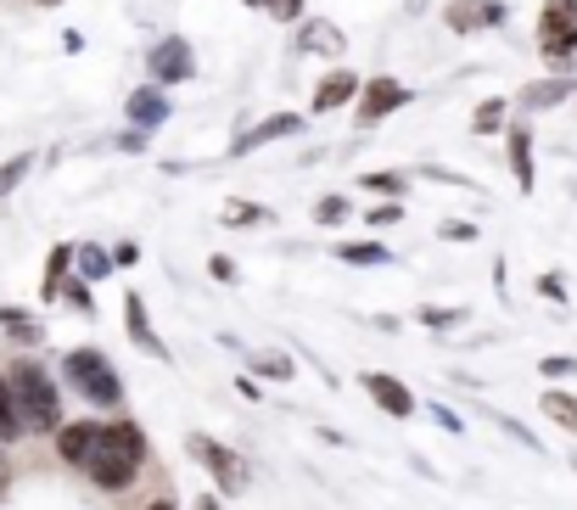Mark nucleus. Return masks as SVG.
I'll list each match as a JSON object with an SVG mask.
<instances>
[{
  "instance_id": "nucleus-1",
  "label": "nucleus",
  "mask_w": 577,
  "mask_h": 510,
  "mask_svg": "<svg viewBox=\"0 0 577 510\" xmlns=\"http://www.w3.org/2000/svg\"><path fill=\"white\" fill-rule=\"evenodd\" d=\"M140 466H147V438H140V427H135V421L95 427V443H90V454H84V472H90V483H95V488L118 494V488H129V483H135V472H140Z\"/></svg>"
},
{
  "instance_id": "nucleus-2",
  "label": "nucleus",
  "mask_w": 577,
  "mask_h": 510,
  "mask_svg": "<svg viewBox=\"0 0 577 510\" xmlns=\"http://www.w3.org/2000/svg\"><path fill=\"white\" fill-rule=\"evenodd\" d=\"M7 387H12V404H18L23 432H57V427H62V398H57L51 376H45V364H34V359L12 364Z\"/></svg>"
},
{
  "instance_id": "nucleus-3",
  "label": "nucleus",
  "mask_w": 577,
  "mask_h": 510,
  "mask_svg": "<svg viewBox=\"0 0 577 510\" xmlns=\"http://www.w3.org/2000/svg\"><path fill=\"white\" fill-rule=\"evenodd\" d=\"M62 376H68V387H73L79 398L102 404V409H113V404L124 398V382H118V370L107 364L102 348H73V353L62 359Z\"/></svg>"
},
{
  "instance_id": "nucleus-4",
  "label": "nucleus",
  "mask_w": 577,
  "mask_h": 510,
  "mask_svg": "<svg viewBox=\"0 0 577 510\" xmlns=\"http://www.w3.org/2000/svg\"><path fill=\"white\" fill-rule=\"evenodd\" d=\"M539 51L550 57L555 73L577 68V0H544V12H539Z\"/></svg>"
},
{
  "instance_id": "nucleus-5",
  "label": "nucleus",
  "mask_w": 577,
  "mask_h": 510,
  "mask_svg": "<svg viewBox=\"0 0 577 510\" xmlns=\"http://www.w3.org/2000/svg\"><path fill=\"white\" fill-rule=\"evenodd\" d=\"M185 449L197 454L203 466L219 477V488H224V494H242V488H247V466H242V454H235V449H224L219 438H203V432H191V438H185Z\"/></svg>"
},
{
  "instance_id": "nucleus-6",
  "label": "nucleus",
  "mask_w": 577,
  "mask_h": 510,
  "mask_svg": "<svg viewBox=\"0 0 577 510\" xmlns=\"http://www.w3.org/2000/svg\"><path fill=\"white\" fill-rule=\"evenodd\" d=\"M409 102V90L399 84V79H388V73H376L370 84H359V96H354V118H359V129H376L388 113H399Z\"/></svg>"
},
{
  "instance_id": "nucleus-7",
  "label": "nucleus",
  "mask_w": 577,
  "mask_h": 510,
  "mask_svg": "<svg viewBox=\"0 0 577 510\" xmlns=\"http://www.w3.org/2000/svg\"><path fill=\"white\" fill-rule=\"evenodd\" d=\"M147 68H152V79H158V84H185L191 73H197V57H191V39H180V34L158 39L152 51H147Z\"/></svg>"
},
{
  "instance_id": "nucleus-8",
  "label": "nucleus",
  "mask_w": 577,
  "mask_h": 510,
  "mask_svg": "<svg viewBox=\"0 0 577 510\" xmlns=\"http://www.w3.org/2000/svg\"><path fill=\"white\" fill-rule=\"evenodd\" d=\"M303 129H309L303 113H269L264 124H253L242 141L230 147V158H242V152H253V147H269V141H286V135H303Z\"/></svg>"
},
{
  "instance_id": "nucleus-9",
  "label": "nucleus",
  "mask_w": 577,
  "mask_h": 510,
  "mask_svg": "<svg viewBox=\"0 0 577 510\" xmlns=\"http://www.w3.org/2000/svg\"><path fill=\"white\" fill-rule=\"evenodd\" d=\"M298 51H303V57H343V51H348V34L336 28L331 18H309V23L298 28Z\"/></svg>"
},
{
  "instance_id": "nucleus-10",
  "label": "nucleus",
  "mask_w": 577,
  "mask_h": 510,
  "mask_svg": "<svg viewBox=\"0 0 577 510\" xmlns=\"http://www.w3.org/2000/svg\"><path fill=\"white\" fill-rule=\"evenodd\" d=\"M443 23L454 34H471V28H499L505 23V7L499 0H454V7L443 12Z\"/></svg>"
},
{
  "instance_id": "nucleus-11",
  "label": "nucleus",
  "mask_w": 577,
  "mask_h": 510,
  "mask_svg": "<svg viewBox=\"0 0 577 510\" xmlns=\"http://www.w3.org/2000/svg\"><path fill=\"white\" fill-rule=\"evenodd\" d=\"M365 393H370L381 409H388L393 421H409V415H415V393H409L399 376H381V370H370V376H365Z\"/></svg>"
},
{
  "instance_id": "nucleus-12",
  "label": "nucleus",
  "mask_w": 577,
  "mask_h": 510,
  "mask_svg": "<svg viewBox=\"0 0 577 510\" xmlns=\"http://www.w3.org/2000/svg\"><path fill=\"white\" fill-rule=\"evenodd\" d=\"M124 326H129V343H135L140 353H152V359H163V364H169V348H163V337L152 332V320H147V303H140L135 292L124 298Z\"/></svg>"
},
{
  "instance_id": "nucleus-13",
  "label": "nucleus",
  "mask_w": 577,
  "mask_h": 510,
  "mask_svg": "<svg viewBox=\"0 0 577 510\" xmlns=\"http://www.w3.org/2000/svg\"><path fill=\"white\" fill-rule=\"evenodd\" d=\"M359 73H348V68H336V73H325L320 79V90H314V113H336V107H348L354 96H359Z\"/></svg>"
},
{
  "instance_id": "nucleus-14",
  "label": "nucleus",
  "mask_w": 577,
  "mask_h": 510,
  "mask_svg": "<svg viewBox=\"0 0 577 510\" xmlns=\"http://www.w3.org/2000/svg\"><path fill=\"white\" fill-rule=\"evenodd\" d=\"M572 73H555V79H539V84H527L521 90V113H544V107H555V102H566L572 96Z\"/></svg>"
},
{
  "instance_id": "nucleus-15",
  "label": "nucleus",
  "mask_w": 577,
  "mask_h": 510,
  "mask_svg": "<svg viewBox=\"0 0 577 510\" xmlns=\"http://www.w3.org/2000/svg\"><path fill=\"white\" fill-rule=\"evenodd\" d=\"M163 118H169V96L158 84H147V90H135V96H129V124L135 129H158Z\"/></svg>"
},
{
  "instance_id": "nucleus-16",
  "label": "nucleus",
  "mask_w": 577,
  "mask_h": 510,
  "mask_svg": "<svg viewBox=\"0 0 577 510\" xmlns=\"http://www.w3.org/2000/svg\"><path fill=\"white\" fill-rule=\"evenodd\" d=\"M510 174H516V185L521 192H533V135H527V124H510Z\"/></svg>"
},
{
  "instance_id": "nucleus-17",
  "label": "nucleus",
  "mask_w": 577,
  "mask_h": 510,
  "mask_svg": "<svg viewBox=\"0 0 577 510\" xmlns=\"http://www.w3.org/2000/svg\"><path fill=\"white\" fill-rule=\"evenodd\" d=\"M95 443V421H73V427H57V454L68 466H84V454Z\"/></svg>"
},
{
  "instance_id": "nucleus-18",
  "label": "nucleus",
  "mask_w": 577,
  "mask_h": 510,
  "mask_svg": "<svg viewBox=\"0 0 577 510\" xmlns=\"http://www.w3.org/2000/svg\"><path fill=\"white\" fill-rule=\"evenodd\" d=\"M68 264H73V247H51V264H45V287H39L45 303H57V298H62V287H68Z\"/></svg>"
},
{
  "instance_id": "nucleus-19",
  "label": "nucleus",
  "mask_w": 577,
  "mask_h": 510,
  "mask_svg": "<svg viewBox=\"0 0 577 510\" xmlns=\"http://www.w3.org/2000/svg\"><path fill=\"white\" fill-rule=\"evenodd\" d=\"M73 264L84 269V281H107V275H113V258L102 247H73Z\"/></svg>"
},
{
  "instance_id": "nucleus-20",
  "label": "nucleus",
  "mask_w": 577,
  "mask_h": 510,
  "mask_svg": "<svg viewBox=\"0 0 577 510\" xmlns=\"http://www.w3.org/2000/svg\"><path fill=\"white\" fill-rule=\"evenodd\" d=\"M0 332L18 337V343H39V326H34L23 309H0Z\"/></svg>"
},
{
  "instance_id": "nucleus-21",
  "label": "nucleus",
  "mask_w": 577,
  "mask_h": 510,
  "mask_svg": "<svg viewBox=\"0 0 577 510\" xmlns=\"http://www.w3.org/2000/svg\"><path fill=\"white\" fill-rule=\"evenodd\" d=\"M12 438H23V421H18V404H12L7 376H0V443H12Z\"/></svg>"
},
{
  "instance_id": "nucleus-22",
  "label": "nucleus",
  "mask_w": 577,
  "mask_h": 510,
  "mask_svg": "<svg viewBox=\"0 0 577 510\" xmlns=\"http://www.w3.org/2000/svg\"><path fill=\"white\" fill-rule=\"evenodd\" d=\"M359 185H365V192H376V197H388V202H399V197H404V174H388V169L365 174Z\"/></svg>"
},
{
  "instance_id": "nucleus-23",
  "label": "nucleus",
  "mask_w": 577,
  "mask_h": 510,
  "mask_svg": "<svg viewBox=\"0 0 577 510\" xmlns=\"http://www.w3.org/2000/svg\"><path fill=\"white\" fill-rule=\"evenodd\" d=\"M336 253H343V264H388V247L381 242H343Z\"/></svg>"
},
{
  "instance_id": "nucleus-24",
  "label": "nucleus",
  "mask_w": 577,
  "mask_h": 510,
  "mask_svg": "<svg viewBox=\"0 0 577 510\" xmlns=\"http://www.w3.org/2000/svg\"><path fill=\"white\" fill-rule=\"evenodd\" d=\"M505 118H510V107L494 96V102H483V107H476V135H499L505 129Z\"/></svg>"
},
{
  "instance_id": "nucleus-25",
  "label": "nucleus",
  "mask_w": 577,
  "mask_h": 510,
  "mask_svg": "<svg viewBox=\"0 0 577 510\" xmlns=\"http://www.w3.org/2000/svg\"><path fill=\"white\" fill-rule=\"evenodd\" d=\"M28 169H34V158L23 152V158H12V163H0V197H12L18 185L28 179Z\"/></svg>"
},
{
  "instance_id": "nucleus-26",
  "label": "nucleus",
  "mask_w": 577,
  "mask_h": 510,
  "mask_svg": "<svg viewBox=\"0 0 577 510\" xmlns=\"http://www.w3.org/2000/svg\"><path fill=\"white\" fill-rule=\"evenodd\" d=\"M253 376L286 382V376H292V359H286V353H258V359H253Z\"/></svg>"
},
{
  "instance_id": "nucleus-27",
  "label": "nucleus",
  "mask_w": 577,
  "mask_h": 510,
  "mask_svg": "<svg viewBox=\"0 0 577 510\" xmlns=\"http://www.w3.org/2000/svg\"><path fill=\"white\" fill-rule=\"evenodd\" d=\"M269 219V208H258V202H224V224H264Z\"/></svg>"
},
{
  "instance_id": "nucleus-28",
  "label": "nucleus",
  "mask_w": 577,
  "mask_h": 510,
  "mask_svg": "<svg viewBox=\"0 0 577 510\" xmlns=\"http://www.w3.org/2000/svg\"><path fill=\"white\" fill-rule=\"evenodd\" d=\"M465 320V309H420V326H431V332H454Z\"/></svg>"
},
{
  "instance_id": "nucleus-29",
  "label": "nucleus",
  "mask_w": 577,
  "mask_h": 510,
  "mask_svg": "<svg viewBox=\"0 0 577 510\" xmlns=\"http://www.w3.org/2000/svg\"><path fill=\"white\" fill-rule=\"evenodd\" d=\"M348 213H354L348 197H320V202H314V219H320V224H343Z\"/></svg>"
},
{
  "instance_id": "nucleus-30",
  "label": "nucleus",
  "mask_w": 577,
  "mask_h": 510,
  "mask_svg": "<svg viewBox=\"0 0 577 510\" xmlns=\"http://www.w3.org/2000/svg\"><path fill=\"white\" fill-rule=\"evenodd\" d=\"M572 409H577V398L572 393H544V415H550V421H572Z\"/></svg>"
},
{
  "instance_id": "nucleus-31",
  "label": "nucleus",
  "mask_w": 577,
  "mask_h": 510,
  "mask_svg": "<svg viewBox=\"0 0 577 510\" xmlns=\"http://www.w3.org/2000/svg\"><path fill=\"white\" fill-rule=\"evenodd\" d=\"M539 370H544L550 382H561V376H572V370H577V359H572V353H550V359H544Z\"/></svg>"
},
{
  "instance_id": "nucleus-32",
  "label": "nucleus",
  "mask_w": 577,
  "mask_h": 510,
  "mask_svg": "<svg viewBox=\"0 0 577 510\" xmlns=\"http://www.w3.org/2000/svg\"><path fill=\"white\" fill-rule=\"evenodd\" d=\"M399 213H404L399 202H388V208H370V230H388V224H393Z\"/></svg>"
},
{
  "instance_id": "nucleus-33",
  "label": "nucleus",
  "mask_w": 577,
  "mask_h": 510,
  "mask_svg": "<svg viewBox=\"0 0 577 510\" xmlns=\"http://www.w3.org/2000/svg\"><path fill=\"white\" fill-rule=\"evenodd\" d=\"M443 236H449V242H471V236H476V224H465V219H449V224H443Z\"/></svg>"
},
{
  "instance_id": "nucleus-34",
  "label": "nucleus",
  "mask_w": 577,
  "mask_h": 510,
  "mask_svg": "<svg viewBox=\"0 0 577 510\" xmlns=\"http://www.w3.org/2000/svg\"><path fill=\"white\" fill-rule=\"evenodd\" d=\"M280 23H298V12H303V0H275V7H269Z\"/></svg>"
},
{
  "instance_id": "nucleus-35",
  "label": "nucleus",
  "mask_w": 577,
  "mask_h": 510,
  "mask_svg": "<svg viewBox=\"0 0 577 510\" xmlns=\"http://www.w3.org/2000/svg\"><path fill=\"white\" fill-rule=\"evenodd\" d=\"M62 292H68V298H73V303H79V309H84V314H90V309H95V303H90V287H84V281H73V287H62Z\"/></svg>"
},
{
  "instance_id": "nucleus-36",
  "label": "nucleus",
  "mask_w": 577,
  "mask_h": 510,
  "mask_svg": "<svg viewBox=\"0 0 577 510\" xmlns=\"http://www.w3.org/2000/svg\"><path fill=\"white\" fill-rule=\"evenodd\" d=\"M208 269H214V281H235V264H230V258H224V253H219V258H214V264H208Z\"/></svg>"
},
{
  "instance_id": "nucleus-37",
  "label": "nucleus",
  "mask_w": 577,
  "mask_h": 510,
  "mask_svg": "<svg viewBox=\"0 0 577 510\" xmlns=\"http://www.w3.org/2000/svg\"><path fill=\"white\" fill-rule=\"evenodd\" d=\"M539 292H544V298H566V287L555 281V275H544V281H539Z\"/></svg>"
},
{
  "instance_id": "nucleus-38",
  "label": "nucleus",
  "mask_w": 577,
  "mask_h": 510,
  "mask_svg": "<svg viewBox=\"0 0 577 510\" xmlns=\"http://www.w3.org/2000/svg\"><path fill=\"white\" fill-rule=\"evenodd\" d=\"M197 510H224V505H219L214 494H203V499H197Z\"/></svg>"
},
{
  "instance_id": "nucleus-39",
  "label": "nucleus",
  "mask_w": 577,
  "mask_h": 510,
  "mask_svg": "<svg viewBox=\"0 0 577 510\" xmlns=\"http://www.w3.org/2000/svg\"><path fill=\"white\" fill-rule=\"evenodd\" d=\"M7 483H12V472H7V454H0V494H7Z\"/></svg>"
},
{
  "instance_id": "nucleus-40",
  "label": "nucleus",
  "mask_w": 577,
  "mask_h": 510,
  "mask_svg": "<svg viewBox=\"0 0 577 510\" xmlns=\"http://www.w3.org/2000/svg\"><path fill=\"white\" fill-rule=\"evenodd\" d=\"M242 7H264V12H269V7H275V0H242Z\"/></svg>"
},
{
  "instance_id": "nucleus-41",
  "label": "nucleus",
  "mask_w": 577,
  "mask_h": 510,
  "mask_svg": "<svg viewBox=\"0 0 577 510\" xmlns=\"http://www.w3.org/2000/svg\"><path fill=\"white\" fill-rule=\"evenodd\" d=\"M147 510H174V505H169V499H152V505H147Z\"/></svg>"
},
{
  "instance_id": "nucleus-42",
  "label": "nucleus",
  "mask_w": 577,
  "mask_h": 510,
  "mask_svg": "<svg viewBox=\"0 0 577 510\" xmlns=\"http://www.w3.org/2000/svg\"><path fill=\"white\" fill-rule=\"evenodd\" d=\"M566 427H577V409H572V421H566Z\"/></svg>"
}]
</instances>
